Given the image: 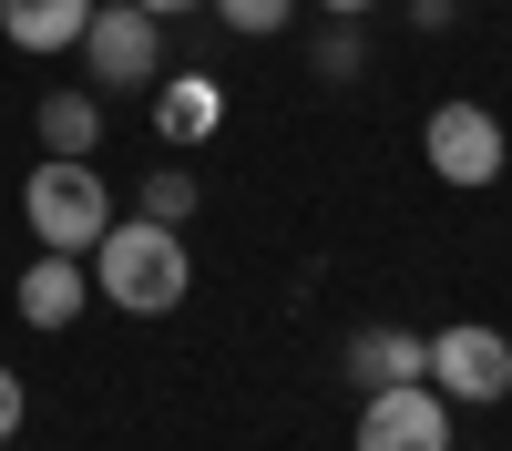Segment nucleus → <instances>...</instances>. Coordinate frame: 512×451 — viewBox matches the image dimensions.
<instances>
[{
    "label": "nucleus",
    "mask_w": 512,
    "mask_h": 451,
    "mask_svg": "<svg viewBox=\"0 0 512 451\" xmlns=\"http://www.w3.org/2000/svg\"><path fill=\"white\" fill-rule=\"evenodd\" d=\"M93 298L123 318H175L195 298V257H185V226H154V216H113V236L93 246Z\"/></svg>",
    "instance_id": "f257e3e1"
},
{
    "label": "nucleus",
    "mask_w": 512,
    "mask_h": 451,
    "mask_svg": "<svg viewBox=\"0 0 512 451\" xmlns=\"http://www.w3.org/2000/svg\"><path fill=\"white\" fill-rule=\"evenodd\" d=\"M113 185L93 175V154H41L31 164V185H21V226L41 246H62V257H93V246L113 236Z\"/></svg>",
    "instance_id": "f03ea898"
},
{
    "label": "nucleus",
    "mask_w": 512,
    "mask_h": 451,
    "mask_svg": "<svg viewBox=\"0 0 512 451\" xmlns=\"http://www.w3.org/2000/svg\"><path fill=\"white\" fill-rule=\"evenodd\" d=\"M420 154H431V175H441V185H502L512 134H502V113H492V103L451 93V103H431V123H420Z\"/></svg>",
    "instance_id": "7ed1b4c3"
},
{
    "label": "nucleus",
    "mask_w": 512,
    "mask_h": 451,
    "mask_svg": "<svg viewBox=\"0 0 512 451\" xmlns=\"http://www.w3.org/2000/svg\"><path fill=\"white\" fill-rule=\"evenodd\" d=\"M431 390L451 400V410H492V400H512V339L492 318H451V328H431Z\"/></svg>",
    "instance_id": "20e7f679"
},
{
    "label": "nucleus",
    "mask_w": 512,
    "mask_h": 451,
    "mask_svg": "<svg viewBox=\"0 0 512 451\" xmlns=\"http://www.w3.org/2000/svg\"><path fill=\"white\" fill-rule=\"evenodd\" d=\"M82 72H93L103 93H144V82H164V21L134 11V0H93V21H82Z\"/></svg>",
    "instance_id": "39448f33"
},
{
    "label": "nucleus",
    "mask_w": 512,
    "mask_h": 451,
    "mask_svg": "<svg viewBox=\"0 0 512 451\" xmlns=\"http://www.w3.org/2000/svg\"><path fill=\"white\" fill-rule=\"evenodd\" d=\"M451 421H461V410H451L431 380L359 390V431H349V451H461V441H451Z\"/></svg>",
    "instance_id": "423d86ee"
},
{
    "label": "nucleus",
    "mask_w": 512,
    "mask_h": 451,
    "mask_svg": "<svg viewBox=\"0 0 512 451\" xmlns=\"http://www.w3.org/2000/svg\"><path fill=\"white\" fill-rule=\"evenodd\" d=\"M338 369H349V390H400V380H431V339H420V328L369 318L359 339L338 349Z\"/></svg>",
    "instance_id": "0eeeda50"
},
{
    "label": "nucleus",
    "mask_w": 512,
    "mask_h": 451,
    "mask_svg": "<svg viewBox=\"0 0 512 451\" xmlns=\"http://www.w3.org/2000/svg\"><path fill=\"white\" fill-rule=\"evenodd\" d=\"M11 298H21V318H31V328H72V318H82V298H93V257H62V246H41V257L21 267Z\"/></svg>",
    "instance_id": "6e6552de"
},
{
    "label": "nucleus",
    "mask_w": 512,
    "mask_h": 451,
    "mask_svg": "<svg viewBox=\"0 0 512 451\" xmlns=\"http://www.w3.org/2000/svg\"><path fill=\"white\" fill-rule=\"evenodd\" d=\"M93 0H0V41L11 52H82Z\"/></svg>",
    "instance_id": "1a4fd4ad"
},
{
    "label": "nucleus",
    "mask_w": 512,
    "mask_h": 451,
    "mask_svg": "<svg viewBox=\"0 0 512 451\" xmlns=\"http://www.w3.org/2000/svg\"><path fill=\"white\" fill-rule=\"evenodd\" d=\"M226 123V82L216 72H164V103H154V134L164 144H205Z\"/></svg>",
    "instance_id": "9d476101"
},
{
    "label": "nucleus",
    "mask_w": 512,
    "mask_h": 451,
    "mask_svg": "<svg viewBox=\"0 0 512 451\" xmlns=\"http://www.w3.org/2000/svg\"><path fill=\"white\" fill-rule=\"evenodd\" d=\"M41 154H103V103L41 93Z\"/></svg>",
    "instance_id": "9b49d317"
},
{
    "label": "nucleus",
    "mask_w": 512,
    "mask_h": 451,
    "mask_svg": "<svg viewBox=\"0 0 512 451\" xmlns=\"http://www.w3.org/2000/svg\"><path fill=\"white\" fill-rule=\"evenodd\" d=\"M195 195H205V185L185 175V164H154V175L134 185V216H154V226H185V216H195Z\"/></svg>",
    "instance_id": "f8f14e48"
},
{
    "label": "nucleus",
    "mask_w": 512,
    "mask_h": 451,
    "mask_svg": "<svg viewBox=\"0 0 512 451\" xmlns=\"http://www.w3.org/2000/svg\"><path fill=\"white\" fill-rule=\"evenodd\" d=\"M205 11H216L226 31H246V41H277L297 21V0H205Z\"/></svg>",
    "instance_id": "ddd939ff"
},
{
    "label": "nucleus",
    "mask_w": 512,
    "mask_h": 451,
    "mask_svg": "<svg viewBox=\"0 0 512 451\" xmlns=\"http://www.w3.org/2000/svg\"><path fill=\"white\" fill-rule=\"evenodd\" d=\"M308 62H318V82H349V72L369 62V41H359V21H328V31H318V52H308Z\"/></svg>",
    "instance_id": "4468645a"
},
{
    "label": "nucleus",
    "mask_w": 512,
    "mask_h": 451,
    "mask_svg": "<svg viewBox=\"0 0 512 451\" xmlns=\"http://www.w3.org/2000/svg\"><path fill=\"white\" fill-rule=\"evenodd\" d=\"M21 421H31V390H21V369L0 359V441H21Z\"/></svg>",
    "instance_id": "2eb2a0df"
},
{
    "label": "nucleus",
    "mask_w": 512,
    "mask_h": 451,
    "mask_svg": "<svg viewBox=\"0 0 512 451\" xmlns=\"http://www.w3.org/2000/svg\"><path fill=\"white\" fill-rule=\"evenodd\" d=\"M451 11L461 0H410V31H451Z\"/></svg>",
    "instance_id": "dca6fc26"
},
{
    "label": "nucleus",
    "mask_w": 512,
    "mask_h": 451,
    "mask_svg": "<svg viewBox=\"0 0 512 451\" xmlns=\"http://www.w3.org/2000/svg\"><path fill=\"white\" fill-rule=\"evenodd\" d=\"M134 11H154V21H195L205 0H134Z\"/></svg>",
    "instance_id": "f3484780"
},
{
    "label": "nucleus",
    "mask_w": 512,
    "mask_h": 451,
    "mask_svg": "<svg viewBox=\"0 0 512 451\" xmlns=\"http://www.w3.org/2000/svg\"><path fill=\"white\" fill-rule=\"evenodd\" d=\"M318 11H328V21H369L379 0H318Z\"/></svg>",
    "instance_id": "a211bd4d"
}]
</instances>
